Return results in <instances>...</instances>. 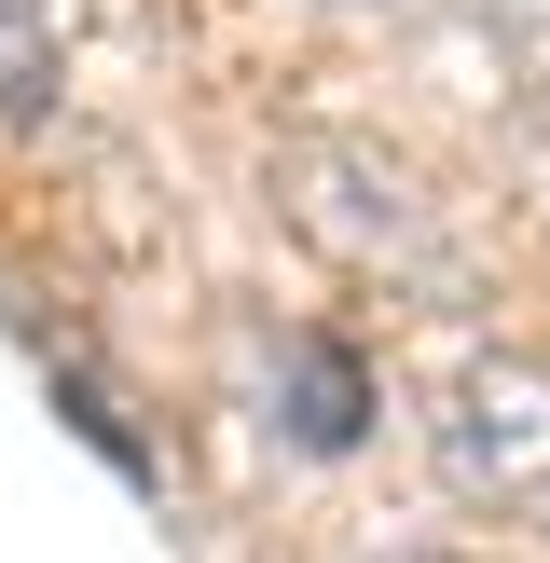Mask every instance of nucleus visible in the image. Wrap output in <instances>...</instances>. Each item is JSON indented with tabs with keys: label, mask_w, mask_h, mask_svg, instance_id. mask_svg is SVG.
I'll list each match as a JSON object with an SVG mask.
<instances>
[{
	"label": "nucleus",
	"mask_w": 550,
	"mask_h": 563,
	"mask_svg": "<svg viewBox=\"0 0 550 563\" xmlns=\"http://www.w3.org/2000/svg\"><path fill=\"white\" fill-rule=\"evenodd\" d=\"M55 69H69V27H55V0H0V124L55 110Z\"/></svg>",
	"instance_id": "nucleus-4"
},
{
	"label": "nucleus",
	"mask_w": 550,
	"mask_h": 563,
	"mask_svg": "<svg viewBox=\"0 0 550 563\" xmlns=\"http://www.w3.org/2000/svg\"><path fill=\"white\" fill-rule=\"evenodd\" d=\"M440 482L495 522H550V357H468L440 399Z\"/></svg>",
	"instance_id": "nucleus-1"
},
{
	"label": "nucleus",
	"mask_w": 550,
	"mask_h": 563,
	"mask_svg": "<svg viewBox=\"0 0 550 563\" xmlns=\"http://www.w3.org/2000/svg\"><path fill=\"white\" fill-rule=\"evenodd\" d=\"M275 427L302 440V454H344L358 427H372V385H358L344 344H317V330H289L275 344Z\"/></svg>",
	"instance_id": "nucleus-3"
},
{
	"label": "nucleus",
	"mask_w": 550,
	"mask_h": 563,
	"mask_svg": "<svg viewBox=\"0 0 550 563\" xmlns=\"http://www.w3.org/2000/svg\"><path fill=\"white\" fill-rule=\"evenodd\" d=\"M289 220L330 247V262H358V275H385V262H427V192H413V165L399 152H372V137H289Z\"/></svg>",
	"instance_id": "nucleus-2"
}]
</instances>
